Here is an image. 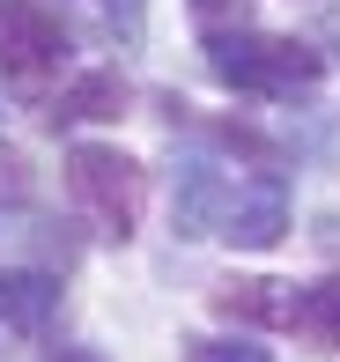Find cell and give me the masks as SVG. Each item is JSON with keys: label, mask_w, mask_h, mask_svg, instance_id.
Returning <instances> with one entry per match:
<instances>
[{"label": "cell", "mask_w": 340, "mask_h": 362, "mask_svg": "<svg viewBox=\"0 0 340 362\" xmlns=\"http://www.w3.org/2000/svg\"><path fill=\"white\" fill-rule=\"evenodd\" d=\"M192 362H274L259 340H192Z\"/></svg>", "instance_id": "obj_10"}, {"label": "cell", "mask_w": 340, "mask_h": 362, "mask_svg": "<svg viewBox=\"0 0 340 362\" xmlns=\"http://www.w3.org/2000/svg\"><path fill=\"white\" fill-rule=\"evenodd\" d=\"M207 74L237 96H274V104H296L326 81V59L296 37H266V30H207Z\"/></svg>", "instance_id": "obj_1"}, {"label": "cell", "mask_w": 340, "mask_h": 362, "mask_svg": "<svg viewBox=\"0 0 340 362\" xmlns=\"http://www.w3.org/2000/svg\"><path fill=\"white\" fill-rule=\"evenodd\" d=\"M230 200H237V185L215 170V163H177V192H170V222H177V237H222V215H230Z\"/></svg>", "instance_id": "obj_5"}, {"label": "cell", "mask_w": 340, "mask_h": 362, "mask_svg": "<svg viewBox=\"0 0 340 362\" xmlns=\"http://www.w3.org/2000/svg\"><path fill=\"white\" fill-rule=\"evenodd\" d=\"M281 303H288V281H222L215 288V310L245 318V325H281Z\"/></svg>", "instance_id": "obj_9"}, {"label": "cell", "mask_w": 340, "mask_h": 362, "mask_svg": "<svg viewBox=\"0 0 340 362\" xmlns=\"http://www.w3.org/2000/svg\"><path fill=\"white\" fill-rule=\"evenodd\" d=\"M104 15H111V30H119V37H141V23H148V0H104Z\"/></svg>", "instance_id": "obj_11"}, {"label": "cell", "mask_w": 340, "mask_h": 362, "mask_svg": "<svg viewBox=\"0 0 340 362\" xmlns=\"http://www.w3.org/2000/svg\"><path fill=\"white\" fill-rule=\"evenodd\" d=\"M45 362H104V355H96V348H52Z\"/></svg>", "instance_id": "obj_13"}, {"label": "cell", "mask_w": 340, "mask_h": 362, "mask_svg": "<svg viewBox=\"0 0 340 362\" xmlns=\"http://www.w3.org/2000/svg\"><path fill=\"white\" fill-rule=\"evenodd\" d=\"M281 333L311 340V348H340V274L288 288V303H281Z\"/></svg>", "instance_id": "obj_6"}, {"label": "cell", "mask_w": 340, "mask_h": 362, "mask_svg": "<svg viewBox=\"0 0 340 362\" xmlns=\"http://www.w3.org/2000/svg\"><path fill=\"white\" fill-rule=\"evenodd\" d=\"M67 192L82 200V215L104 229V237L126 244L141 229V207H148V170H141L126 148L82 141V148H67Z\"/></svg>", "instance_id": "obj_2"}, {"label": "cell", "mask_w": 340, "mask_h": 362, "mask_svg": "<svg viewBox=\"0 0 340 362\" xmlns=\"http://www.w3.org/2000/svg\"><path fill=\"white\" fill-rule=\"evenodd\" d=\"M245 8H252V0H192V15H200L207 30H222V23H245Z\"/></svg>", "instance_id": "obj_12"}, {"label": "cell", "mask_w": 340, "mask_h": 362, "mask_svg": "<svg viewBox=\"0 0 340 362\" xmlns=\"http://www.w3.org/2000/svg\"><path fill=\"white\" fill-rule=\"evenodd\" d=\"M281 229H288V185H281L274 170L245 177L237 200H230V215H222V237H230L237 252H274Z\"/></svg>", "instance_id": "obj_4"}, {"label": "cell", "mask_w": 340, "mask_h": 362, "mask_svg": "<svg viewBox=\"0 0 340 362\" xmlns=\"http://www.w3.org/2000/svg\"><path fill=\"white\" fill-rule=\"evenodd\" d=\"M52 303H59V281H52V274L0 267V325H8V333H45Z\"/></svg>", "instance_id": "obj_7"}, {"label": "cell", "mask_w": 340, "mask_h": 362, "mask_svg": "<svg viewBox=\"0 0 340 362\" xmlns=\"http://www.w3.org/2000/svg\"><path fill=\"white\" fill-rule=\"evenodd\" d=\"M0 333H8V325H0ZM0 362H8V348H0Z\"/></svg>", "instance_id": "obj_14"}, {"label": "cell", "mask_w": 340, "mask_h": 362, "mask_svg": "<svg viewBox=\"0 0 340 362\" xmlns=\"http://www.w3.org/2000/svg\"><path fill=\"white\" fill-rule=\"evenodd\" d=\"M67 67V23L45 0H0V74L15 89H37Z\"/></svg>", "instance_id": "obj_3"}, {"label": "cell", "mask_w": 340, "mask_h": 362, "mask_svg": "<svg viewBox=\"0 0 340 362\" xmlns=\"http://www.w3.org/2000/svg\"><path fill=\"white\" fill-rule=\"evenodd\" d=\"M119 104H126V81L111 67H96V74L74 81V89H59L45 119H52V126H89V119H119Z\"/></svg>", "instance_id": "obj_8"}]
</instances>
